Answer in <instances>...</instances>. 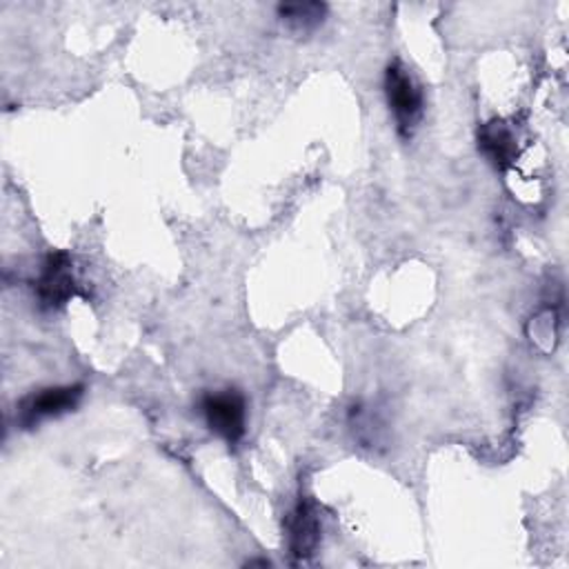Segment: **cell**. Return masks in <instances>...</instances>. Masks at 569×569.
I'll use <instances>...</instances> for the list:
<instances>
[{"label":"cell","mask_w":569,"mask_h":569,"mask_svg":"<svg viewBox=\"0 0 569 569\" xmlns=\"http://www.w3.org/2000/svg\"><path fill=\"white\" fill-rule=\"evenodd\" d=\"M382 87L398 133L402 138H411L425 111L420 84L413 80L409 69L400 60H391L385 69Z\"/></svg>","instance_id":"6da1fadb"},{"label":"cell","mask_w":569,"mask_h":569,"mask_svg":"<svg viewBox=\"0 0 569 569\" xmlns=\"http://www.w3.org/2000/svg\"><path fill=\"white\" fill-rule=\"evenodd\" d=\"M200 413L207 427L218 433L229 447L238 445L247 427V400L238 389L207 391L200 398Z\"/></svg>","instance_id":"7a4b0ae2"},{"label":"cell","mask_w":569,"mask_h":569,"mask_svg":"<svg viewBox=\"0 0 569 569\" xmlns=\"http://www.w3.org/2000/svg\"><path fill=\"white\" fill-rule=\"evenodd\" d=\"M33 293L44 311L62 309L76 293L78 282L73 276V258L69 251H49L42 260L40 273L33 282Z\"/></svg>","instance_id":"3957f363"},{"label":"cell","mask_w":569,"mask_h":569,"mask_svg":"<svg viewBox=\"0 0 569 569\" xmlns=\"http://www.w3.org/2000/svg\"><path fill=\"white\" fill-rule=\"evenodd\" d=\"M84 393L82 385H62V387H47L24 396L18 405V422L24 429H31L44 418H56L67 411H73Z\"/></svg>","instance_id":"277c9868"},{"label":"cell","mask_w":569,"mask_h":569,"mask_svg":"<svg viewBox=\"0 0 569 569\" xmlns=\"http://www.w3.org/2000/svg\"><path fill=\"white\" fill-rule=\"evenodd\" d=\"M320 540V516L316 502L300 498L287 516V547L296 560L309 558Z\"/></svg>","instance_id":"5b68a950"},{"label":"cell","mask_w":569,"mask_h":569,"mask_svg":"<svg viewBox=\"0 0 569 569\" xmlns=\"http://www.w3.org/2000/svg\"><path fill=\"white\" fill-rule=\"evenodd\" d=\"M478 147L500 169H505L511 162L513 153H516L513 136H511V131L502 122L485 124L480 129V133H478Z\"/></svg>","instance_id":"8992f818"},{"label":"cell","mask_w":569,"mask_h":569,"mask_svg":"<svg viewBox=\"0 0 569 569\" xmlns=\"http://www.w3.org/2000/svg\"><path fill=\"white\" fill-rule=\"evenodd\" d=\"M278 18L296 33H309L325 22L327 4L322 2H287L278 4Z\"/></svg>","instance_id":"52a82bcc"}]
</instances>
